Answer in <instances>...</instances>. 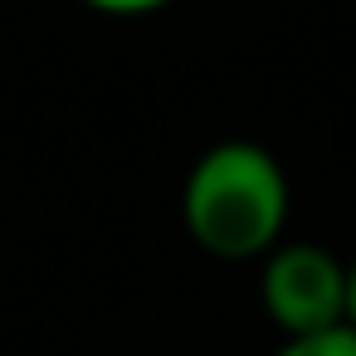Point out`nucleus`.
Instances as JSON below:
<instances>
[{
  "label": "nucleus",
  "mask_w": 356,
  "mask_h": 356,
  "mask_svg": "<svg viewBox=\"0 0 356 356\" xmlns=\"http://www.w3.org/2000/svg\"><path fill=\"white\" fill-rule=\"evenodd\" d=\"M186 234L215 259H259L278 244L288 220V176L259 142L210 147L181 195Z\"/></svg>",
  "instance_id": "f257e3e1"
},
{
  "label": "nucleus",
  "mask_w": 356,
  "mask_h": 356,
  "mask_svg": "<svg viewBox=\"0 0 356 356\" xmlns=\"http://www.w3.org/2000/svg\"><path fill=\"white\" fill-rule=\"evenodd\" d=\"M264 312L283 337L346 322V264L317 244H273L264 264Z\"/></svg>",
  "instance_id": "f03ea898"
},
{
  "label": "nucleus",
  "mask_w": 356,
  "mask_h": 356,
  "mask_svg": "<svg viewBox=\"0 0 356 356\" xmlns=\"http://www.w3.org/2000/svg\"><path fill=\"white\" fill-rule=\"evenodd\" d=\"M273 356H356V327L337 322V327H322V332L288 337Z\"/></svg>",
  "instance_id": "7ed1b4c3"
},
{
  "label": "nucleus",
  "mask_w": 356,
  "mask_h": 356,
  "mask_svg": "<svg viewBox=\"0 0 356 356\" xmlns=\"http://www.w3.org/2000/svg\"><path fill=\"white\" fill-rule=\"evenodd\" d=\"M88 10H103V15H152L161 6H171V0H83Z\"/></svg>",
  "instance_id": "20e7f679"
},
{
  "label": "nucleus",
  "mask_w": 356,
  "mask_h": 356,
  "mask_svg": "<svg viewBox=\"0 0 356 356\" xmlns=\"http://www.w3.org/2000/svg\"><path fill=\"white\" fill-rule=\"evenodd\" d=\"M346 327H356V264H346Z\"/></svg>",
  "instance_id": "39448f33"
}]
</instances>
